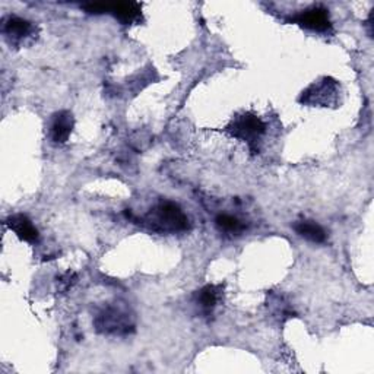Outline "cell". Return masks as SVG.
Masks as SVG:
<instances>
[{"label":"cell","instance_id":"cell-3","mask_svg":"<svg viewBox=\"0 0 374 374\" xmlns=\"http://www.w3.org/2000/svg\"><path fill=\"white\" fill-rule=\"evenodd\" d=\"M226 132L255 149L266 132V124L253 113H243L230 121Z\"/></svg>","mask_w":374,"mask_h":374},{"label":"cell","instance_id":"cell-9","mask_svg":"<svg viewBox=\"0 0 374 374\" xmlns=\"http://www.w3.org/2000/svg\"><path fill=\"white\" fill-rule=\"evenodd\" d=\"M107 13H111L121 23L129 25L136 23L142 19V8L135 2H120V4H109Z\"/></svg>","mask_w":374,"mask_h":374},{"label":"cell","instance_id":"cell-1","mask_svg":"<svg viewBox=\"0 0 374 374\" xmlns=\"http://www.w3.org/2000/svg\"><path fill=\"white\" fill-rule=\"evenodd\" d=\"M146 226L158 233H182L189 230V218L174 202H161L145 218Z\"/></svg>","mask_w":374,"mask_h":374},{"label":"cell","instance_id":"cell-8","mask_svg":"<svg viewBox=\"0 0 374 374\" xmlns=\"http://www.w3.org/2000/svg\"><path fill=\"white\" fill-rule=\"evenodd\" d=\"M73 124L75 120L69 111L56 113L50 126V138L55 143H66L73 131Z\"/></svg>","mask_w":374,"mask_h":374},{"label":"cell","instance_id":"cell-5","mask_svg":"<svg viewBox=\"0 0 374 374\" xmlns=\"http://www.w3.org/2000/svg\"><path fill=\"white\" fill-rule=\"evenodd\" d=\"M291 21L314 33H329L332 30L329 13L321 6H313L310 9H306L302 13L295 15Z\"/></svg>","mask_w":374,"mask_h":374},{"label":"cell","instance_id":"cell-7","mask_svg":"<svg viewBox=\"0 0 374 374\" xmlns=\"http://www.w3.org/2000/svg\"><path fill=\"white\" fill-rule=\"evenodd\" d=\"M5 224L23 241L34 244L40 238L38 230L34 227V224L27 215H23V214L12 215L5 221Z\"/></svg>","mask_w":374,"mask_h":374},{"label":"cell","instance_id":"cell-6","mask_svg":"<svg viewBox=\"0 0 374 374\" xmlns=\"http://www.w3.org/2000/svg\"><path fill=\"white\" fill-rule=\"evenodd\" d=\"M4 34L12 44H21L34 34V25L19 16H9L4 22Z\"/></svg>","mask_w":374,"mask_h":374},{"label":"cell","instance_id":"cell-4","mask_svg":"<svg viewBox=\"0 0 374 374\" xmlns=\"http://www.w3.org/2000/svg\"><path fill=\"white\" fill-rule=\"evenodd\" d=\"M298 101L312 107H331L339 101V84L332 78H321L303 91Z\"/></svg>","mask_w":374,"mask_h":374},{"label":"cell","instance_id":"cell-2","mask_svg":"<svg viewBox=\"0 0 374 374\" xmlns=\"http://www.w3.org/2000/svg\"><path fill=\"white\" fill-rule=\"evenodd\" d=\"M94 326L104 335H128L135 331V319L126 307L110 304L95 316Z\"/></svg>","mask_w":374,"mask_h":374},{"label":"cell","instance_id":"cell-13","mask_svg":"<svg viewBox=\"0 0 374 374\" xmlns=\"http://www.w3.org/2000/svg\"><path fill=\"white\" fill-rule=\"evenodd\" d=\"M77 281H78V275H77V273L69 270V272L63 273V275H60L57 278V290L60 292H67Z\"/></svg>","mask_w":374,"mask_h":374},{"label":"cell","instance_id":"cell-12","mask_svg":"<svg viewBox=\"0 0 374 374\" xmlns=\"http://www.w3.org/2000/svg\"><path fill=\"white\" fill-rule=\"evenodd\" d=\"M215 224L219 231L229 233V234H238L246 229V226L238 218L233 215H227V214L218 215L215 219Z\"/></svg>","mask_w":374,"mask_h":374},{"label":"cell","instance_id":"cell-10","mask_svg":"<svg viewBox=\"0 0 374 374\" xmlns=\"http://www.w3.org/2000/svg\"><path fill=\"white\" fill-rule=\"evenodd\" d=\"M221 292H222L221 285H207L202 290L197 291L196 303L207 316H211L212 312L215 310V307L218 306Z\"/></svg>","mask_w":374,"mask_h":374},{"label":"cell","instance_id":"cell-11","mask_svg":"<svg viewBox=\"0 0 374 374\" xmlns=\"http://www.w3.org/2000/svg\"><path fill=\"white\" fill-rule=\"evenodd\" d=\"M294 231L302 236L313 243H323L326 241V231L323 230L319 224H316L314 221H309V219H304V221H298L294 224Z\"/></svg>","mask_w":374,"mask_h":374}]
</instances>
